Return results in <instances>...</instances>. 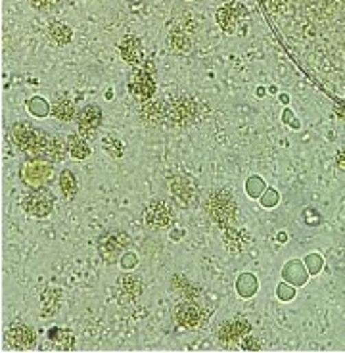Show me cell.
<instances>
[{
	"instance_id": "obj_28",
	"label": "cell",
	"mask_w": 345,
	"mask_h": 353,
	"mask_svg": "<svg viewBox=\"0 0 345 353\" xmlns=\"http://www.w3.org/2000/svg\"><path fill=\"white\" fill-rule=\"evenodd\" d=\"M243 350H259L261 344L259 342H255L253 338H243V344H242Z\"/></svg>"
},
{
	"instance_id": "obj_8",
	"label": "cell",
	"mask_w": 345,
	"mask_h": 353,
	"mask_svg": "<svg viewBox=\"0 0 345 353\" xmlns=\"http://www.w3.org/2000/svg\"><path fill=\"white\" fill-rule=\"evenodd\" d=\"M250 330H252V325L243 317H236L233 321L223 323V326L217 332V338H219V342L223 345H228L233 344V342L243 340L246 336L250 334Z\"/></svg>"
},
{
	"instance_id": "obj_18",
	"label": "cell",
	"mask_w": 345,
	"mask_h": 353,
	"mask_svg": "<svg viewBox=\"0 0 345 353\" xmlns=\"http://www.w3.org/2000/svg\"><path fill=\"white\" fill-rule=\"evenodd\" d=\"M48 37L58 47H66V45L71 43V38H73V31H71L69 25L62 23V21H52L48 25Z\"/></svg>"
},
{
	"instance_id": "obj_13",
	"label": "cell",
	"mask_w": 345,
	"mask_h": 353,
	"mask_svg": "<svg viewBox=\"0 0 345 353\" xmlns=\"http://www.w3.org/2000/svg\"><path fill=\"white\" fill-rule=\"evenodd\" d=\"M246 16V8L242 4H226L223 8L217 12V23L219 27L226 31V33H234L236 31V25H238V19Z\"/></svg>"
},
{
	"instance_id": "obj_11",
	"label": "cell",
	"mask_w": 345,
	"mask_h": 353,
	"mask_svg": "<svg viewBox=\"0 0 345 353\" xmlns=\"http://www.w3.org/2000/svg\"><path fill=\"white\" fill-rule=\"evenodd\" d=\"M173 315H175L177 325L185 326V328H196L202 323V319H204L202 309L194 301H182V304H178L175 307V313Z\"/></svg>"
},
{
	"instance_id": "obj_6",
	"label": "cell",
	"mask_w": 345,
	"mask_h": 353,
	"mask_svg": "<svg viewBox=\"0 0 345 353\" xmlns=\"http://www.w3.org/2000/svg\"><path fill=\"white\" fill-rule=\"evenodd\" d=\"M77 123H79L81 137L88 140L96 139V133H98L100 125H102V110L96 104L84 106L81 113H79V117H77Z\"/></svg>"
},
{
	"instance_id": "obj_24",
	"label": "cell",
	"mask_w": 345,
	"mask_h": 353,
	"mask_svg": "<svg viewBox=\"0 0 345 353\" xmlns=\"http://www.w3.org/2000/svg\"><path fill=\"white\" fill-rule=\"evenodd\" d=\"M104 150L112 156V158H121L125 154V144L121 142V139L117 137H106L104 139Z\"/></svg>"
},
{
	"instance_id": "obj_30",
	"label": "cell",
	"mask_w": 345,
	"mask_h": 353,
	"mask_svg": "<svg viewBox=\"0 0 345 353\" xmlns=\"http://www.w3.org/2000/svg\"><path fill=\"white\" fill-rule=\"evenodd\" d=\"M336 163H337V168L344 169V171H345V148H342V150H340V152H337Z\"/></svg>"
},
{
	"instance_id": "obj_27",
	"label": "cell",
	"mask_w": 345,
	"mask_h": 353,
	"mask_svg": "<svg viewBox=\"0 0 345 353\" xmlns=\"http://www.w3.org/2000/svg\"><path fill=\"white\" fill-rule=\"evenodd\" d=\"M56 0H31V6L37 10H48Z\"/></svg>"
},
{
	"instance_id": "obj_21",
	"label": "cell",
	"mask_w": 345,
	"mask_h": 353,
	"mask_svg": "<svg viewBox=\"0 0 345 353\" xmlns=\"http://www.w3.org/2000/svg\"><path fill=\"white\" fill-rule=\"evenodd\" d=\"M48 340L52 342V345L56 350H73L75 348L73 334L64 330V328H50L48 330Z\"/></svg>"
},
{
	"instance_id": "obj_9",
	"label": "cell",
	"mask_w": 345,
	"mask_h": 353,
	"mask_svg": "<svg viewBox=\"0 0 345 353\" xmlns=\"http://www.w3.org/2000/svg\"><path fill=\"white\" fill-rule=\"evenodd\" d=\"M4 338L14 350H31L37 342V336L33 332V328H29L27 325H21V323L10 325Z\"/></svg>"
},
{
	"instance_id": "obj_23",
	"label": "cell",
	"mask_w": 345,
	"mask_h": 353,
	"mask_svg": "<svg viewBox=\"0 0 345 353\" xmlns=\"http://www.w3.org/2000/svg\"><path fill=\"white\" fill-rule=\"evenodd\" d=\"M54 117L60 121H71L75 117V106L67 98H60L52 108Z\"/></svg>"
},
{
	"instance_id": "obj_22",
	"label": "cell",
	"mask_w": 345,
	"mask_h": 353,
	"mask_svg": "<svg viewBox=\"0 0 345 353\" xmlns=\"http://www.w3.org/2000/svg\"><path fill=\"white\" fill-rule=\"evenodd\" d=\"M60 188H62V194L66 196L67 200H73L77 192H79V183L71 171H62L60 175Z\"/></svg>"
},
{
	"instance_id": "obj_7",
	"label": "cell",
	"mask_w": 345,
	"mask_h": 353,
	"mask_svg": "<svg viewBox=\"0 0 345 353\" xmlns=\"http://www.w3.org/2000/svg\"><path fill=\"white\" fill-rule=\"evenodd\" d=\"M127 89H129V93L140 100V102H146L150 100L154 93H156V81H154V77L146 71V69H142V71H134V73L129 77V83H127Z\"/></svg>"
},
{
	"instance_id": "obj_4",
	"label": "cell",
	"mask_w": 345,
	"mask_h": 353,
	"mask_svg": "<svg viewBox=\"0 0 345 353\" xmlns=\"http://www.w3.org/2000/svg\"><path fill=\"white\" fill-rule=\"evenodd\" d=\"M144 223L152 231H161L173 223V214L165 202L161 200H152L146 209H144Z\"/></svg>"
},
{
	"instance_id": "obj_1",
	"label": "cell",
	"mask_w": 345,
	"mask_h": 353,
	"mask_svg": "<svg viewBox=\"0 0 345 353\" xmlns=\"http://www.w3.org/2000/svg\"><path fill=\"white\" fill-rule=\"evenodd\" d=\"M206 212L211 217V221L219 225V227H226L233 223L234 217L238 214V205L234 196L228 190H213L209 192L206 202Z\"/></svg>"
},
{
	"instance_id": "obj_29",
	"label": "cell",
	"mask_w": 345,
	"mask_h": 353,
	"mask_svg": "<svg viewBox=\"0 0 345 353\" xmlns=\"http://www.w3.org/2000/svg\"><path fill=\"white\" fill-rule=\"evenodd\" d=\"M134 265H136V255L134 253H127L125 260H123V267L129 269V267H134Z\"/></svg>"
},
{
	"instance_id": "obj_15",
	"label": "cell",
	"mask_w": 345,
	"mask_h": 353,
	"mask_svg": "<svg viewBox=\"0 0 345 353\" xmlns=\"http://www.w3.org/2000/svg\"><path fill=\"white\" fill-rule=\"evenodd\" d=\"M119 52H121L123 60L129 62V64H140L142 62V43L132 35H127L119 43Z\"/></svg>"
},
{
	"instance_id": "obj_20",
	"label": "cell",
	"mask_w": 345,
	"mask_h": 353,
	"mask_svg": "<svg viewBox=\"0 0 345 353\" xmlns=\"http://www.w3.org/2000/svg\"><path fill=\"white\" fill-rule=\"evenodd\" d=\"M66 148L67 154L75 159H86L91 156V146H88V142H86L83 137H79V135H69V137H67Z\"/></svg>"
},
{
	"instance_id": "obj_19",
	"label": "cell",
	"mask_w": 345,
	"mask_h": 353,
	"mask_svg": "<svg viewBox=\"0 0 345 353\" xmlns=\"http://www.w3.org/2000/svg\"><path fill=\"white\" fill-rule=\"evenodd\" d=\"M167 43L169 47L173 52H177V54H187L192 50V38L188 35L187 31H182V29H173L171 33H169L167 37Z\"/></svg>"
},
{
	"instance_id": "obj_12",
	"label": "cell",
	"mask_w": 345,
	"mask_h": 353,
	"mask_svg": "<svg viewBox=\"0 0 345 353\" xmlns=\"http://www.w3.org/2000/svg\"><path fill=\"white\" fill-rule=\"evenodd\" d=\"M140 117L146 125H161L163 121H167V104L163 100H146L140 106Z\"/></svg>"
},
{
	"instance_id": "obj_17",
	"label": "cell",
	"mask_w": 345,
	"mask_h": 353,
	"mask_svg": "<svg viewBox=\"0 0 345 353\" xmlns=\"http://www.w3.org/2000/svg\"><path fill=\"white\" fill-rule=\"evenodd\" d=\"M40 311L45 317L56 315L62 306V290L60 288H47L40 294Z\"/></svg>"
},
{
	"instance_id": "obj_5",
	"label": "cell",
	"mask_w": 345,
	"mask_h": 353,
	"mask_svg": "<svg viewBox=\"0 0 345 353\" xmlns=\"http://www.w3.org/2000/svg\"><path fill=\"white\" fill-rule=\"evenodd\" d=\"M23 209L31 217H48L54 209V200L45 190H33L23 198Z\"/></svg>"
},
{
	"instance_id": "obj_3",
	"label": "cell",
	"mask_w": 345,
	"mask_h": 353,
	"mask_svg": "<svg viewBox=\"0 0 345 353\" xmlns=\"http://www.w3.org/2000/svg\"><path fill=\"white\" fill-rule=\"evenodd\" d=\"M196 102L188 96H178L167 104V121L173 125H188L196 117Z\"/></svg>"
},
{
	"instance_id": "obj_16",
	"label": "cell",
	"mask_w": 345,
	"mask_h": 353,
	"mask_svg": "<svg viewBox=\"0 0 345 353\" xmlns=\"http://www.w3.org/2000/svg\"><path fill=\"white\" fill-rule=\"evenodd\" d=\"M171 190H173V196L177 198L178 202L185 205L190 204V200H192L194 194H196V190H194V183H192L188 176H177V179H173V183H171Z\"/></svg>"
},
{
	"instance_id": "obj_14",
	"label": "cell",
	"mask_w": 345,
	"mask_h": 353,
	"mask_svg": "<svg viewBox=\"0 0 345 353\" xmlns=\"http://www.w3.org/2000/svg\"><path fill=\"white\" fill-rule=\"evenodd\" d=\"M142 294V280L136 275H127L119 280V301H134Z\"/></svg>"
},
{
	"instance_id": "obj_2",
	"label": "cell",
	"mask_w": 345,
	"mask_h": 353,
	"mask_svg": "<svg viewBox=\"0 0 345 353\" xmlns=\"http://www.w3.org/2000/svg\"><path fill=\"white\" fill-rule=\"evenodd\" d=\"M129 242H131V238L123 233V231H108V233H104L100 236L98 250H100V255L104 258V261L113 263V261L119 258V253L129 246Z\"/></svg>"
},
{
	"instance_id": "obj_10",
	"label": "cell",
	"mask_w": 345,
	"mask_h": 353,
	"mask_svg": "<svg viewBox=\"0 0 345 353\" xmlns=\"http://www.w3.org/2000/svg\"><path fill=\"white\" fill-rule=\"evenodd\" d=\"M33 158L38 159H48V161H60L64 158V148L60 144L58 137H52L45 130H40V137H38V144Z\"/></svg>"
},
{
	"instance_id": "obj_25",
	"label": "cell",
	"mask_w": 345,
	"mask_h": 353,
	"mask_svg": "<svg viewBox=\"0 0 345 353\" xmlns=\"http://www.w3.org/2000/svg\"><path fill=\"white\" fill-rule=\"evenodd\" d=\"M29 110L33 115H47L48 113V104L43 100V98H33L31 102H29Z\"/></svg>"
},
{
	"instance_id": "obj_26",
	"label": "cell",
	"mask_w": 345,
	"mask_h": 353,
	"mask_svg": "<svg viewBox=\"0 0 345 353\" xmlns=\"http://www.w3.org/2000/svg\"><path fill=\"white\" fill-rule=\"evenodd\" d=\"M263 6L269 10L271 14H280L282 10L286 8L288 0H261Z\"/></svg>"
}]
</instances>
